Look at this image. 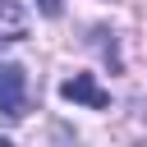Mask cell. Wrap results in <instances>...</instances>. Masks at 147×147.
Masks as SVG:
<instances>
[{
  "label": "cell",
  "mask_w": 147,
  "mask_h": 147,
  "mask_svg": "<svg viewBox=\"0 0 147 147\" xmlns=\"http://www.w3.org/2000/svg\"><path fill=\"white\" fill-rule=\"evenodd\" d=\"M60 96L74 101V106H87V110H106V106H110V92H101L92 74H74V78H64V83H60Z\"/></svg>",
  "instance_id": "obj_2"
},
{
  "label": "cell",
  "mask_w": 147,
  "mask_h": 147,
  "mask_svg": "<svg viewBox=\"0 0 147 147\" xmlns=\"http://www.w3.org/2000/svg\"><path fill=\"white\" fill-rule=\"evenodd\" d=\"M28 37V14L18 0H0V41H18Z\"/></svg>",
  "instance_id": "obj_3"
},
{
  "label": "cell",
  "mask_w": 147,
  "mask_h": 147,
  "mask_svg": "<svg viewBox=\"0 0 147 147\" xmlns=\"http://www.w3.org/2000/svg\"><path fill=\"white\" fill-rule=\"evenodd\" d=\"M142 119H147V110H142Z\"/></svg>",
  "instance_id": "obj_5"
},
{
  "label": "cell",
  "mask_w": 147,
  "mask_h": 147,
  "mask_svg": "<svg viewBox=\"0 0 147 147\" xmlns=\"http://www.w3.org/2000/svg\"><path fill=\"white\" fill-rule=\"evenodd\" d=\"M37 9H41V14H46V18H55V14H60V9H64V0H37Z\"/></svg>",
  "instance_id": "obj_4"
},
{
  "label": "cell",
  "mask_w": 147,
  "mask_h": 147,
  "mask_svg": "<svg viewBox=\"0 0 147 147\" xmlns=\"http://www.w3.org/2000/svg\"><path fill=\"white\" fill-rule=\"evenodd\" d=\"M0 115H9V119L28 115V74H23V64H0Z\"/></svg>",
  "instance_id": "obj_1"
}]
</instances>
